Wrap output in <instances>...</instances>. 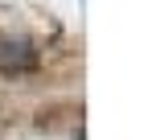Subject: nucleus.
Instances as JSON below:
<instances>
[{
    "instance_id": "1",
    "label": "nucleus",
    "mask_w": 148,
    "mask_h": 140,
    "mask_svg": "<svg viewBox=\"0 0 148 140\" xmlns=\"http://www.w3.org/2000/svg\"><path fill=\"white\" fill-rule=\"evenodd\" d=\"M0 66L4 70H33L37 66V49L25 37H0Z\"/></svg>"
}]
</instances>
